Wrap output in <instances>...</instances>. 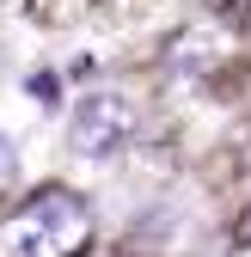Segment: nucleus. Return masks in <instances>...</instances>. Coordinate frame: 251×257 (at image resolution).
Listing matches in <instances>:
<instances>
[{
  "label": "nucleus",
  "instance_id": "f03ea898",
  "mask_svg": "<svg viewBox=\"0 0 251 257\" xmlns=\"http://www.w3.org/2000/svg\"><path fill=\"white\" fill-rule=\"evenodd\" d=\"M129 135H135V104L122 98V92H92V98H80V110L68 122V141H74L80 159H110Z\"/></svg>",
  "mask_w": 251,
  "mask_h": 257
},
{
  "label": "nucleus",
  "instance_id": "20e7f679",
  "mask_svg": "<svg viewBox=\"0 0 251 257\" xmlns=\"http://www.w3.org/2000/svg\"><path fill=\"white\" fill-rule=\"evenodd\" d=\"M19 178V159H13V147H7V135H0V190H7Z\"/></svg>",
  "mask_w": 251,
  "mask_h": 257
},
{
  "label": "nucleus",
  "instance_id": "f257e3e1",
  "mask_svg": "<svg viewBox=\"0 0 251 257\" xmlns=\"http://www.w3.org/2000/svg\"><path fill=\"white\" fill-rule=\"evenodd\" d=\"M92 245V208L74 190H37L0 220V257H80Z\"/></svg>",
  "mask_w": 251,
  "mask_h": 257
},
{
  "label": "nucleus",
  "instance_id": "7ed1b4c3",
  "mask_svg": "<svg viewBox=\"0 0 251 257\" xmlns=\"http://www.w3.org/2000/svg\"><path fill=\"white\" fill-rule=\"evenodd\" d=\"M25 92H31V98H37V104H61V80L43 68V74H31L25 80Z\"/></svg>",
  "mask_w": 251,
  "mask_h": 257
},
{
  "label": "nucleus",
  "instance_id": "39448f33",
  "mask_svg": "<svg viewBox=\"0 0 251 257\" xmlns=\"http://www.w3.org/2000/svg\"><path fill=\"white\" fill-rule=\"evenodd\" d=\"M233 251H251V208L233 220Z\"/></svg>",
  "mask_w": 251,
  "mask_h": 257
}]
</instances>
